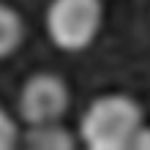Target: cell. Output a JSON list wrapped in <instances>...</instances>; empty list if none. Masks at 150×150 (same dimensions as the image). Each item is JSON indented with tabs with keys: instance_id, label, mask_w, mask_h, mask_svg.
Masks as SVG:
<instances>
[{
	"instance_id": "5",
	"label": "cell",
	"mask_w": 150,
	"mask_h": 150,
	"mask_svg": "<svg viewBox=\"0 0 150 150\" xmlns=\"http://www.w3.org/2000/svg\"><path fill=\"white\" fill-rule=\"evenodd\" d=\"M22 33H25L22 16L11 6L0 3V60L16 52V47L22 44Z\"/></svg>"
},
{
	"instance_id": "4",
	"label": "cell",
	"mask_w": 150,
	"mask_h": 150,
	"mask_svg": "<svg viewBox=\"0 0 150 150\" xmlns=\"http://www.w3.org/2000/svg\"><path fill=\"white\" fill-rule=\"evenodd\" d=\"M25 145L38 150H71L76 139L57 123H44V126H30L25 134Z\"/></svg>"
},
{
	"instance_id": "1",
	"label": "cell",
	"mask_w": 150,
	"mask_h": 150,
	"mask_svg": "<svg viewBox=\"0 0 150 150\" xmlns=\"http://www.w3.org/2000/svg\"><path fill=\"white\" fill-rule=\"evenodd\" d=\"M142 123V107L131 96L107 93L85 109L79 120V139L90 150H128Z\"/></svg>"
},
{
	"instance_id": "7",
	"label": "cell",
	"mask_w": 150,
	"mask_h": 150,
	"mask_svg": "<svg viewBox=\"0 0 150 150\" xmlns=\"http://www.w3.org/2000/svg\"><path fill=\"white\" fill-rule=\"evenodd\" d=\"M128 150H150V126H145L134 134V139H131V147Z\"/></svg>"
},
{
	"instance_id": "3",
	"label": "cell",
	"mask_w": 150,
	"mask_h": 150,
	"mask_svg": "<svg viewBox=\"0 0 150 150\" xmlns=\"http://www.w3.org/2000/svg\"><path fill=\"white\" fill-rule=\"evenodd\" d=\"M68 85L57 74L38 71L33 74L19 90V117L28 126H44V123H57L68 112Z\"/></svg>"
},
{
	"instance_id": "6",
	"label": "cell",
	"mask_w": 150,
	"mask_h": 150,
	"mask_svg": "<svg viewBox=\"0 0 150 150\" xmlns=\"http://www.w3.org/2000/svg\"><path fill=\"white\" fill-rule=\"evenodd\" d=\"M19 142V128H16V120L0 107V150H11Z\"/></svg>"
},
{
	"instance_id": "2",
	"label": "cell",
	"mask_w": 150,
	"mask_h": 150,
	"mask_svg": "<svg viewBox=\"0 0 150 150\" xmlns=\"http://www.w3.org/2000/svg\"><path fill=\"white\" fill-rule=\"evenodd\" d=\"M104 25L101 0H52L47 8V36L63 52H82Z\"/></svg>"
}]
</instances>
